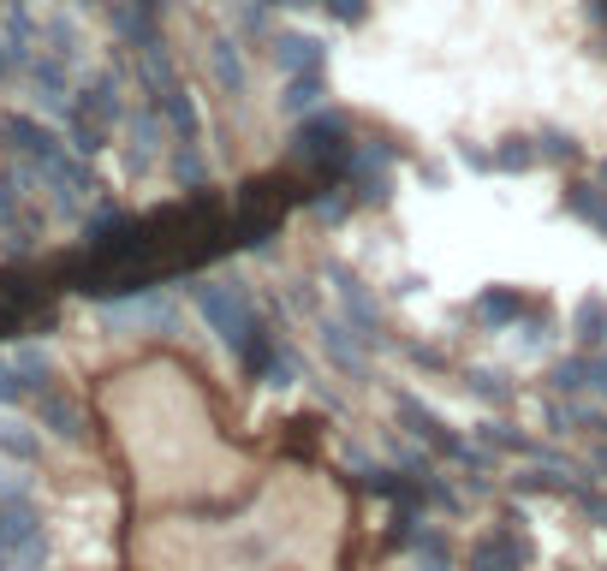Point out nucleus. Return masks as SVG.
<instances>
[{
    "instance_id": "obj_8",
    "label": "nucleus",
    "mask_w": 607,
    "mask_h": 571,
    "mask_svg": "<svg viewBox=\"0 0 607 571\" xmlns=\"http://www.w3.org/2000/svg\"><path fill=\"white\" fill-rule=\"evenodd\" d=\"M518 304H524L518 292H488L477 310H483V321H512V316H518Z\"/></svg>"
},
{
    "instance_id": "obj_2",
    "label": "nucleus",
    "mask_w": 607,
    "mask_h": 571,
    "mask_svg": "<svg viewBox=\"0 0 607 571\" xmlns=\"http://www.w3.org/2000/svg\"><path fill=\"white\" fill-rule=\"evenodd\" d=\"M274 66H280V78L322 72V42L310 36V31H280V36H274Z\"/></svg>"
},
{
    "instance_id": "obj_13",
    "label": "nucleus",
    "mask_w": 607,
    "mask_h": 571,
    "mask_svg": "<svg viewBox=\"0 0 607 571\" xmlns=\"http://www.w3.org/2000/svg\"><path fill=\"white\" fill-rule=\"evenodd\" d=\"M589 375H596L589 387H596V393H607V358H596V363H589Z\"/></svg>"
},
{
    "instance_id": "obj_3",
    "label": "nucleus",
    "mask_w": 607,
    "mask_h": 571,
    "mask_svg": "<svg viewBox=\"0 0 607 571\" xmlns=\"http://www.w3.org/2000/svg\"><path fill=\"white\" fill-rule=\"evenodd\" d=\"M334 292H339V304H346V316L358 321V328H369V333H376V298L364 292V281H358V274L334 268Z\"/></svg>"
},
{
    "instance_id": "obj_12",
    "label": "nucleus",
    "mask_w": 607,
    "mask_h": 571,
    "mask_svg": "<svg viewBox=\"0 0 607 571\" xmlns=\"http://www.w3.org/2000/svg\"><path fill=\"white\" fill-rule=\"evenodd\" d=\"M542 155H572V138H560V131H548V138H542Z\"/></svg>"
},
{
    "instance_id": "obj_1",
    "label": "nucleus",
    "mask_w": 607,
    "mask_h": 571,
    "mask_svg": "<svg viewBox=\"0 0 607 571\" xmlns=\"http://www.w3.org/2000/svg\"><path fill=\"white\" fill-rule=\"evenodd\" d=\"M299 155L310 161H351V138L339 120H304L299 125Z\"/></svg>"
},
{
    "instance_id": "obj_9",
    "label": "nucleus",
    "mask_w": 607,
    "mask_h": 571,
    "mask_svg": "<svg viewBox=\"0 0 607 571\" xmlns=\"http://www.w3.org/2000/svg\"><path fill=\"white\" fill-rule=\"evenodd\" d=\"M507 173H524V167H536V150H530V138H507V150L495 155Z\"/></svg>"
},
{
    "instance_id": "obj_10",
    "label": "nucleus",
    "mask_w": 607,
    "mask_h": 571,
    "mask_svg": "<svg viewBox=\"0 0 607 571\" xmlns=\"http://www.w3.org/2000/svg\"><path fill=\"white\" fill-rule=\"evenodd\" d=\"M554 387H560V393H577V387H589V363H584V358L560 363V370H554Z\"/></svg>"
},
{
    "instance_id": "obj_7",
    "label": "nucleus",
    "mask_w": 607,
    "mask_h": 571,
    "mask_svg": "<svg viewBox=\"0 0 607 571\" xmlns=\"http://www.w3.org/2000/svg\"><path fill=\"white\" fill-rule=\"evenodd\" d=\"M215 78H220V90H232V96L245 90V61H239L232 42H215Z\"/></svg>"
},
{
    "instance_id": "obj_6",
    "label": "nucleus",
    "mask_w": 607,
    "mask_h": 571,
    "mask_svg": "<svg viewBox=\"0 0 607 571\" xmlns=\"http://www.w3.org/2000/svg\"><path fill=\"white\" fill-rule=\"evenodd\" d=\"M322 345H328V358L339 363V370H358V345H351L346 321H322Z\"/></svg>"
},
{
    "instance_id": "obj_11",
    "label": "nucleus",
    "mask_w": 607,
    "mask_h": 571,
    "mask_svg": "<svg viewBox=\"0 0 607 571\" xmlns=\"http://www.w3.org/2000/svg\"><path fill=\"white\" fill-rule=\"evenodd\" d=\"M322 12H334L339 24H358L364 12H369V7H364V0H322Z\"/></svg>"
},
{
    "instance_id": "obj_5",
    "label": "nucleus",
    "mask_w": 607,
    "mask_h": 571,
    "mask_svg": "<svg viewBox=\"0 0 607 571\" xmlns=\"http://www.w3.org/2000/svg\"><path fill=\"white\" fill-rule=\"evenodd\" d=\"M572 333H577V345H601L607 340V304L596 298V292L572 310Z\"/></svg>"
},
{
    "instance_id": "obj_4",
    "label": "nucleus",
    "mask_w": 607,
    "mask_h": 571,
    "mask_svg": "<svg viewBox=\"0 0 607 571\" xmlns=\"http://www.w3.org/2000/svg\"><path fill=\"white\" fill-rule=\"evenodd\" d=\"M316 101H322V72H299V78H286V90H280V113H286V120H304Z\"/></svg>"
}]
</instances>
